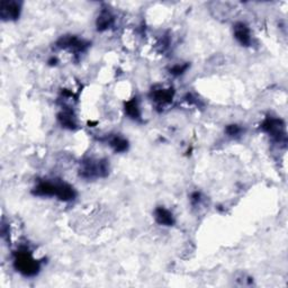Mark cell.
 I'll return each mask as SVG.
<instances>
[{"label": "cell", "mask_w": 288, "mask_h": 288, "mask_svg": "<svg viewBox=\"0 0 288 288\" xmlns=\"http://www.w3.org/2000/svg\"><path fill=\"white\" fill-rule=\"evenodd\" d=\"M33 192L35 195L43 197H58L63 202H69L76 197L74 189L70 185L61 183V181H41L34 188Z\"/></svg>", "instance_id": "6da1fadb"}, {"label": "cell", "mask_w": 288, "mask_h": 288, "mask_svg": "<svg viewBox=\"0 0 288 288\" xmlns=\"http://www.w3.org/2000/svg\"><path fill=\"white\" fill-rule=\"evenodd\" d=\"M15 267L17 271L24 276H35L39 270V263L37 260L32 257L31 252L26 249L19 250L15 257Z\"/></svg>", "instance_id": "7a4b0ae2"}, {"label": "cell", "mask_w": 288, "mask_h": 288, "mask_svg": "<svg viewBox=\"0 0 288 288\" xmlns=\"http://www.w3.org/2000/svg\"><path fill=\"white\" fill-rule=\"evenodd\" d=\"M261 128L267 132L270 136L277 141H285L286 140V132H285V124L279 118L269 117L263 122Z\"/></svg>", "instance_id": "3957f363"}, {"label": "cell", "mask_w": 288, "mask_h": 288, "mask_svg": "<svg viewBox=\"0 0 288 288\" xmlns=\"http://www.w3.org/2000/svg\"><path fill=\"white\" fill-rule=\"evenodd\" d=\"M22 3L15 0H9V1H1L0 6V16L3 21H15L21 15Z\"/></svg>", "instance_id": "277c9868"}, {"label": "cell", "mask_w": 288, "mask_h": 288, "mask_svg": "<svg viewBox=\"0 0 288 288\" xmlns=\"http://www.w3.org/2000/svg\"><path fill=\"white\" fill-rule=\"evenodd\" d=\"M58 46L61 49H69L74 52H82L88 46V43L81 41L76 36H64L59 39Z\"/></svg>", "instance_id": "5b68a950"}, {"label": "cell", "mask_w": 288, "mask_h": 288, "mask_svg": "<svg viewBox=\"0 0 288 288\" xmlns=\"http://www.w3.org/2000/svg\"><path fill=\"white\" fill-rule=\"evenodd\" d=\"M234 36L240 44L249 46L251 43V33L248 26L243 23H238L234 26Z\"/></svg>", "instance_id": "8992f818"}, {"label": "cell", "mask_w": 288, "mask_h": 288, "mask_svg": "<svg viewBox=\"0 0 288 288\" xmlns=\"http://www.w3.org/2000/svg\"><path fill=\"white\" fill-rule=\"evenodd\" d=\"M155 219L156 222L160 225L164 226H172L175 224V219H173L172 213L164 207H158L155 211Z\"/></svg>", "instance_id": "52a82bcc"}, {"label": "cell", "mask_w": 288, "mask_h": 288, "mask_svg": "<svg viewBox=\"0 0 288 288\" xmlns=\"http://www.w3.org/2000/svg\"><path fill=\"white\" fill-rule=\"evenodd\" d=\"M152 98L157 104L160 106H164L171 102L173 98V89L172 88H159L152 90Z\"/></svg>", "instance_id": "ba28073f"}, {"label": "cell", "mask_w": 288, "mask_h": 288, "mask_svg": "<svg viewBox=\"0 0 288 288\" xmlns=\"http://www.w3.org/2000/svg\"><path fill=\"white\" fill-rule=\"evenodd\" d=\"M113 23H114L113 14L107 9H102L97 18V23H96L97 30L100 32L108 30L109 27L113 25Z\"/></svg>", "instance_id": "9c48e42d"}, {"label": "cell", "mask_w": 288, "mask_h": 288, "mask_svg": "<svg viewBox=\"0 0 288 288\" xmlns=\"http://www.w3.org/2000/svg\"><path fill=\"white\" fill-rule=\"evenodd\" d=\"M109 145L114 149L115 152H125L128 148V142L124 137L115 135L109 140Z\"/></svg>", "instance_id": "30bf717a"}, {"label": "cell", "mask_w": 288, "mask_h": 288, "mask_svg": "<svg viewBox=\"0 0 288 288\" xmlns=\"http://www.w3.org/2000/svg\"><path fill=\"white\" fill-rule=\"evenodd\" d=\"M125 112L133 120H139L141 117L140 106L137 104L136 99H132L125 104Z\"/></svg>", "instance_id": "8fae6325"}, {"label": "cell", "mask_w": 288, "mask_h": 288, "mask_svg": "<svg viewBox=\"0 0 288 288\" xmlns=\"http://www.w3.org/2000/svg\"><path fill=\"white\" fill-rule=\"evenodd\" d=\"M59 120H60L61 124L64 126V128H74L76 126V120H74V116L70 112H63L59 115Z\"/></svg>", "instance_id": "7c38bea8"}, {"label": "cell", "mask_w": 288, "mask_h": 288, "mask_svg": "<svg viewBox=\"0 0 288 288\" xmlns=\"http://www.w3.org/2000/svg\"><path fill=\"white\" fill-rule=\"evenodd\" d=\"M226 133L230 136H238L240 133H241V128L238 125H228L226 128Z\"/></svg>", "instance_id": "4fadbf2b"}, {"label": "cell", "mask_w": 288, "mask_h": 288, "mask_svg": "<svg viewBox=\"0 0 288 288\" xmlns=\"http://www.w3.org/2000/svg\"><path fill=\"white\" fill-rule=\"evenodd\" d=\"M188 68V64H185V65H180V64H177L173 66V68L170 70L172 74H175V76H180V74H183L185 71L187 70Z\"/></svg>", "instance_id": "5bb4252c"}, {"label": "cell", "mask_w": 288, "mask_h": 288, "mask_svg": "<svg viewBox=\"0 0 288 288\" xmlns=\"http://www.w3.org/2000/svg\"><path fill=\"white\" fill-rule=\"evenodd\" d=\"M191 200H192V203L194 204V205L199 204V203H200V200H202V195H200V192H192Z\"/></svg>", "instance_id": "9a60e30c"}]
</instances>
